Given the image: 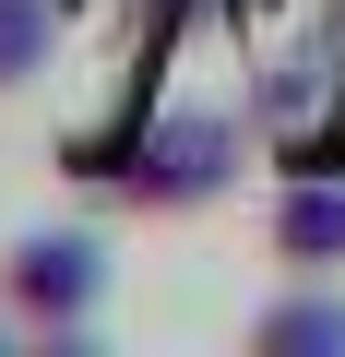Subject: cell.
Returning a JSON list of instances; mask_svg holds the SVG:
<instances>
[{"instance_id":"6da1fadb","label":"cell","mask_w":345,"mask_h":357,"mask_svg":"<svg viewBox=\"0 0 345 357\" xmlns=\"http://www.w3.org/2000/svg\"><path fill=\"white\" fill-rule=\"evenodd\" d=\"M250 107H215V96H167L143 131H119L107 155H84V178H107L119 215H203L250 178Z\"/></svg>"},{"instance_id":"7a4b0ae2","label":"cell","mask_w":345,"mask_h":357,"mask_svg":"<svg viewBox=\"0 0 345 357\" xmlns=\"http://www.w3.org/2000/svg\"><path fill=\"white\" fill-rule=\"evenodd\" d=\"M107 286H119L107 227H24L13 250H0V310H13V333H48V345L95 333Z\"/></svg>"},{"instance_id":"3957f363","label":"cell","mask_w":345,"mask_h":357,"mask_svg":"<svg viewBox=\"0 0 345 357\" xmlns=\"http://www.w3.org/2000/svg\"><path fill=\"white\" fill-rule=\"evenodd\" d=\"M262 238H274L286 274H345V178H333V167H286Z\"/></svg>"},{"instance_id":"277c9868","label":"cell","mask_w":345,"mask_h":357,"mask_svg":"<svg viewBox=\"0 0 345 357\" xmlns=\"http://www.w3.org/2000/svg\"><path fill=\"white\" fill-rule=\"evenodd\" d=\"M250 345H262V357H345V298H333V274H298L286 298H262V310H250Z\"/></svg>"},{"instance_id":"5b68a950","label":"cell","mask_w":345,"mask_h":357,"mask_svg":"<svg viewBox=\"0 0 345 357\" xmlns=\"http://www.w3.org/2000/svg\"><path fill=\"white\" fill-rule=\"evenodd\" d=\"M60 60V0H0V96H24Z\"/></svg>"}]
</instances>
